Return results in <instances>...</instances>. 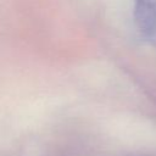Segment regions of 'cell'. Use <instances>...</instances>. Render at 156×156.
<instances>
[{
  "mask_svg": "<svg viewBox=\"0 0 156 156\" xmlns=\"http://www.w3.org/2000/svg\"><path fill=\"white\" fill-rule=\"evenodd\" d=\"M134 20L138 29L156 22V0H134Z\"/></svg>",
  "mask_w": 156,
  "mask_h": 156,
  "instance_id": "6da1fadb",
  "label": "cell"
},
{
  "mask_svg": "<svg viewBox=\"0 0 156 156\" xmlns=\"http://www.w3.org/2000/svg\"><path fill=\"white\" fill-rule=\"evenodd\" d=\"M139 32L154 48H156V22L140 28Z\"/></svg>",
  "mask_w": 156,
  "mask_h": 156,
  "instance_id": "7a4b0ae2",
  "label": "cell"
}]
</instances>
